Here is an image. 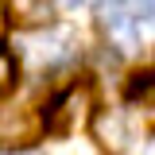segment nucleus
<instances>
[{"mask_svg":"<svg viewBox=\"0 0 155 155\" xmlns=\"http://www.w3.org/2000/svg\"><path fill=\"white\" fill-rule=\"evenodd\" d=\"M85 113H89V93L85 89H70V93H62L47 109V116H43V124H47V132H54V136H70L81 128V120H85Z\"/></svg>","mask_w":155,"mask_h":155,"instance_id":"obj_1","label":"nucleus"},{"mask_svg":"<svg viewBox=\"0 0 155 155\" xmlns=\"http://www.w3.org/2000/svg\"><path fill=\"white\" fill-rule=\"evenodd\" d=\"M105 31H109V43L120 47L124 54L140 47V19H136L132 12H116V8L105 12Z\"/></svg>","mask_w":155,"mask_h":155,"instance_id":"obj_2","label":"nucleus"},{"mask_svg":"<svg viewBox=\"0 0 155 155\" xmlns=\"http://www.w3.org/2000/svg\"><path fill=\"white\" fill-rule=\"evenodd\" d=\"M12 12L23 27H43L51 23V0H12Z\"/></svg>","mask_w":155,"mask_h":155,"instance_id":"obj_3","label":"nucleus"},{"mask_svg":"<svg viewBox=\"0 0 155 155\" xmlns=\"http://www.w3.org/2000/svg\"><path fill=\"white\" fill-rule=\"evenodd\" d=\"M0 136H4V140L16 136L19 143H27V140H35V136H39V124H35V120H27L23 113H12L4 124H0Z\"/></svg>","mask_w":155,"mask_h":155,"instance_id":"obj_4","label":"nucleus"},{"mask_svg":"<svg viewBox=\"0 0 155 155\" xmlns=\"http://www.w3.org/2000/svg\"><path fill=\"white\" fill-rule=\"evenodd\" d=\"M4 35H8V12H4V4H0V43H4Z\"/></svg>","mask_w":155,"mask_h":155,"instance_id":"obj_5","label":"nucleus"},{"mask_svg":"<svg viewBox=\"0 0 155 155\" xmlns=\"http://www.w3.org/2000/svg\"><path fill=\"white\" fill-rule=\"evenodd\" d=\"M62 8H81V4H89V0H58Z\"/></svg>","mask_w":155,"mask_h":155,"instance_id":"obj_6","label":"nucleus"}]
</instances>
